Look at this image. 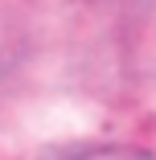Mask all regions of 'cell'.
Returning <instances> with one entry per match:
<instances>
[{
  "instance_id": "cell-1",
  "label": "cell",
  "mask_w": 156,
  "mask_h": 160,
  "mask_svg": "<svg viewBox=\"0 0 156 160\" xmlns=\"http://www.w3.org/2000/svg\"><path fill=\"white\" fill-rule=\"evenodd\" d=\"M62 160H156V152L136 148V144H90L78 152H66Z\"/></svg>"
}]
</instances>
